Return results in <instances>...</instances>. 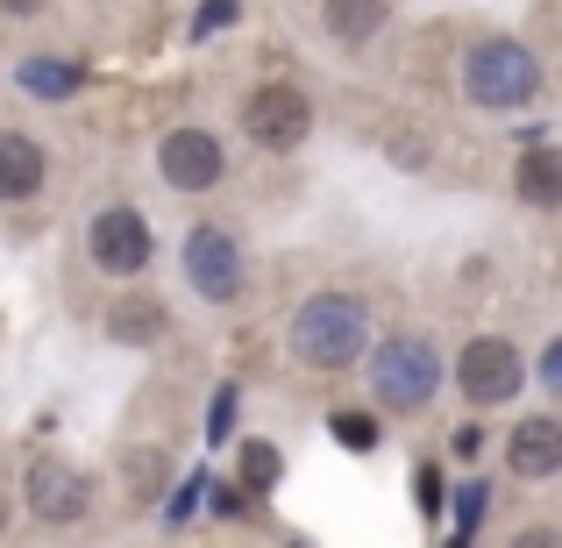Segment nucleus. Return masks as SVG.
I'll return each instance as SVG.
<instances>
[{
  "mask_svg": "<svg viewBox=\"0 0 562 548\" xmlns=\"http://www.w3.org/2000/svg\"><path fill=\"white\" fill-rule=\"evenodd\" d=\"M50 186V150L29 128H0V206H29Z\"/></svg>",
  "mask_w": 562,
  "mask_h": 548,
  "instance_id": "f8f14e48",
  "label": "nucleus"
},
{
  "mask_svg": "<svg viewBox=\"0 0 562 548\" xmlns=\"http://www.w3.org/2000/svg\"><path fill=\"white\" fill-rule=\"evenodd\" d=\"M371 306L357 300V292H335V286H321V292H306L300 306H292V321H285V349H292V364L300 370H321V378H335V370H357L363 357H371Z\"/></svg>",
  "mask_w": 562,
  "mask_h": 548,
  "instance_id": "f257e3e1",
  "label": "nucleus"
},
{
  "mask_svg": "<svg viewBox=\"0 0 562 548\" xmlns=\"http://www.w3.org/2000/svg\"><path fill=\"white\" fill-rule=\"evenodd\" d=\"M506 478L520 484H549L562 470V413H520V421L506 427Z\"/></svg>",
  "mask_w": 562,
  "mask_h": 548,
  "instance_id": "9d476101",
  "label": "nucleus"
},
{
  "mask_svg": "<svg viewBox=\"0 0 562 548\" xmlns=\"http://www.w3.org/2000/svg\"><path fill=\"white\" fill-rule=\"evenodd\" d=\"M206 506H214V521H243V492H235V484H214Z\"/></svg>",
  "mask_w": 562,
  "mask_h": 548,
  "instance_id": "412c9836",
  "label": "nucleus"
},
{
  "mask_svg": "<svg viewBox=\"0 0 562 548\" xmlns=\"http://www.w3.org/2000/svg\"><path fill=\"white\" fill-rule=\"evenodd\" d=\"M420 506H427V521L441 513V478H435V470H420Z\"/></svg>",
  "mask_w": 562,
  "mask_h": 548,
  "instance_id": "5701e85b",
  "label": "nucleus"
},
{
  "mask_svg": "<svg viewBox=\"0 0 562 548\" xmlns=\"http://www.w3.org/2000/svg\"><path fill=\"white\" fill-rule=\"evenodd\" d=\"M463 100L477 114H520L541 100V57L520 36H477L463 51Z\"/></svg>",
  "mask_w": 562,
  "mask_h": 548,
  "instance_id": "7ed1b4c3",
  "label": "nucleus"
},
{
  "mask_svg": "<svg viewBox=\"0 0 562 548\" xmlns=\"http://www.w3.org/2000/svg\"><path fill=\"white\" fill-rule=\"evenodd\" d=\"M392 22V0H321V36L335 51H371Z\"/></svg>",
  "mask_w": 562,
  "mask_h": 548,
  "instance_id": "ddd939ff",
  "label": "nucleus"
},
{
  "mask_svg": "<svg viewBox=\"0 0 562 548\" xmlns=\"http://www.w3.org/2000/svg\"><path fill=\"white\" fill-rule=\"evenodd\" d=\"M513 200L535 206V214H562V150L535 143V150L513 157Z\"/></svg>",
  "mask_w": 562,
  "mask_h": 548,
  "instance_id": "4468645a",
  "label": "nucleus"
},
{
  "mask_svg": "<svg viewBox=\"0 0 562 548\" xmlns=\"http://www.w3.org/2000/svg\"><path fill=\"white\" fill-rule=\"evenodd\" d=\"M328 427H335V441H342V449H357V456L378 449V421H371V413H335Z\"/></svg>",
  "mask_w": 562,
  "mask_h": 548,
  "instance_id": "f3484780",
  "label": "nucleus"
},
{
  "mask_svg": "<svg viewBox=\"0 0 562 548\" xmlns=\"http://www.w3.org/2000/svg\"><path fill=\"white\" fill-rule=\"evenodd\" d=\"M449 378H456V392H463L470 413H498V406H513V399L527 392V357H520L513 335L484 328V335H470V343L456 349Z\"/></svg>",
  "mask_w": 562,
  "mask_h": 548,
  "instance_id": "39448f33",
  "label": "nucleus"
},
{
  "mask_svg": "<svg viewBox=\"0 0 562 548\" xmlns=\"http://www.w3.org/2000/svg\"><path fill=\"white\" fill-rule=\"evenodd\" d=\"M86 257H93L100 278H143L157 264V228L143 221V206H100L86 221Z\"/></svg>",
  "mask_w": 562,
  "mask_h": 548,
  "instance_id": "1a4fd4ad",
  "label": "nucleus"
},
{
  "mask_svg": "<svg viewBox=\"0 0 562 548\" xmlns=\"http://www.w3.org/2000/svg\"><path fill=\"white\" fill-rule=\"evenodd\" d=\"M363 378H371L378 413L413 421V413H427V406H435V392H441V343L427 328H392L384 343H371Z\"/></svg>",
  "mask_w": 562,
  "mask_h": 548,
  "instance_id": "f03ea898",
  "label": "nucleus"
},
{
  "mask_svg": "<svg viewBox=\"0 0 562 548\" xmlns=\"http://www.w3.org/2000/svg\"><path fill=\"white\" fill-rule=\"evenodd\" d=\"M228 22H235V0H206L200 22H192V36H214V29H228Z\"/></svg>",
  "mask_w": 562,
  "mask_h": 548,
  "instance_id": "aec40b11",
  "label": "nucleus"
},
{
  "mask_svg": "<svg viewBox=\"0 0 562 548\" xmlns=\"http://www.w3.org/2000/svg\"><path fill=\"white\" fill-rule=\"evenodd\" d=\"M506 548H562V527L555 521H527V527H513Z\"/></svg>",
  "mask_w": 562,
  "mask_h": 548,
  "instance_id": "6ab92c4d",
  "label": "nucleus"
},
{
  "mask_svg": "<svg viewBox=\"0 0 562 548\" xmlns=\"http://www.w3.org/2000/svg\"><path fill=\"white\" fill-rule=\"evenodd\" d=\"M278 478H285V449L278 441H243L235 449V492L243 499H263Z\"/></svg>",
  "mask_w": 562,
  "mask_h": 548,
  "instance_id": "2eb2a0df",
  "label": "nucleus"
},
{
  "mask_svg": "<svg viewBox=\"0 0 562 548\" xmlns=\"http://www.w3.org/2000/svg\"><path fill=\"white\" fill-rule=\"evenodd\" d=\"M22 86L43 100H65V93H79V71L57 65V57H22Z\"/></svg>",
  "mask_w": 562,
  "mask_h": 548,
  "instance_id": "dca6fc26",
  "label": "nucleus"
},
{
  "mask_svg": "<svg viewBox=\"0 0 562 548\" xmlns=\"http://www.w3.org/2000/svg\"><path fill=\"white\" fill-rule=\"evenodd\" d=\"M157 179H165L179 200H200V192L228 186V143L206 122H179L157 136Z\"/></svg>",
  "mask_w": 562,
  "mask_h": 548,
  "instance_id": "6e6552de",
  "label": "nucleus"
},
{
  "mask_svg": "<svg viewBox=\"0 0 562 548\" xmlns=\"http://www.w3.org/2000/svg\"><path fill=\"white\" fill-rule=\"evenodd\" d=\"M541 378H549V392H562V335L549 343V357H541Z\"/></svg>",
  "mask_w": 562,
  "mask_h": 548,
  "instance_id": "4be33fe9",
  "label": "nucleus"
},
{
  "mask_svg": "<svg viewBox=\"0 0 562 548\" xmlns=\"http://www.w3.org/2000/svg\"><path fill=\"white\" fill-rule=\"evenodd\" d=\"M100 335H108L114 349H150L157 335H171V306L157 300V292H143V286H122L108 306H100Z\"/></svg>",
  "mask_w": 562,
  "mask_h": 548,
  "instance_id": "9b49d317",
  "label": "nucleus"
},
{
  "mask_svg": "<svg viewBox=\"0 0 562 548\" xmlns=\"http://www.w3.org/2000/svg\"><path fill=\"white\" fill-rule=\"evenodd\" d=\"M50 8V0H0V14H8V22H29V14H43Z\"/></svg>",
  "mask_w": 562,
  "mask_h": 548,
  "instance_id": "b1692460",
  "label": "nucleus"
},
{
  "mask_svg": "<svg viewBox=\"0 0 562 548\" xmlns=\"http://www.w3.org/2000/svg\"><path fill=\"white\" fill-rule=\"evenodd\" d=\"M243 136L257 143L263 157H292L306 136H314V100L300 93L292 79H263V86H249L243 93Z\"/></svg>",
  "mask_w": 562,
  "mask_h": 548,
  "instance_id": "0eeeda50",
  "label": "nucleus"
},
{
  "mask_svg": "<svg viewBox=\"0 0 562 548\" xmlns=\"http://www.w3.org/2000/svg\"><path fill=\"white\" fill-rule=\"evenodd\" d=\"M93 499H100L93 470L65 463V456H36V463H29V478H22L29 521L50 527V535H65V527H86V521H93Z\"/></svg>",
  "mask_w": 562,
  "mask_h": 548,
  "instance_id": "423d86ee",
  "label": "nucleus"
},
{
  "mask_svg": "<svg viewBox=\"0 0 562 548\" xmlns=\"http://www.w3.org/2000/svg\"><path fill=\"white\" fill-rule=\"evenodd\" d=\"M179 271H186V286L200 292L206 306H243L249 249H243V235H235L228 221H192L186 243H179Z\"/></svg>",
  "mask_w": 562,
  "mask_h": 548,
  "instance_id": "20e7f679",
  "label": "nucleus"
},
{
  "mask_svg": "<svg viewBox=\"0 0 562 548\" xmlns=\"http://www.w3.org/2000/svg\"><path fill=\"white\" fill-rule=\"evenodd\" d=\"M0 535H8V492H0Z\"/></svg>",
  "mask_w": 562,
  "mask_h": 548,
  "instance_id": "393cba45",
  "label": "nucleus"
},
{
  "mask_svg": "<svg viewBox=\"0 0 562 548\" xmlns=\"http://www.w3.org/2000/svg\"><path fill=\"white\" fill-rule=\"evenodd\" d=\"M228 427H235V384H221L206 406V441H228Z\"/></svg>",
  "mask_w": 562,
  "mask_h": 548,
  "instance_id": "a211bd4d",
  "label": "nucleus"
}]
</instances>
